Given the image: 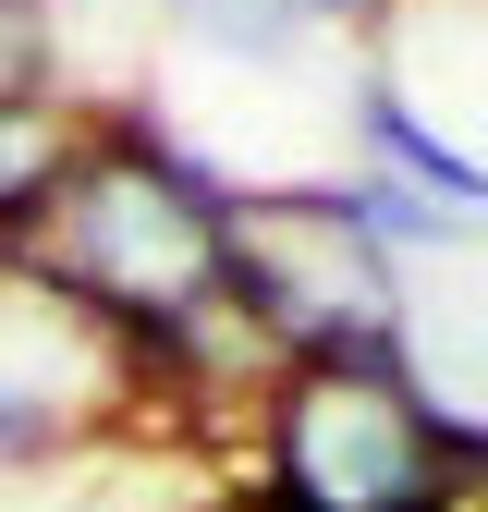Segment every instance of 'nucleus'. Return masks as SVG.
Wrapping results in <instances>:
<instances>
[{"label": "nucleus", "instance_id": "nucleus-5", "mask_svg": "<svg viewBox=\"0 0 488 512\" xmlns=\"http://www.w3.org/2000/svg\"><path fill=\"white\" fill-rule=\"evenodd\" d=\"M354 147H366V171H379V183H403V196L452 208V220H488V159L452 147L391 74H354Z\"/></svg>", "mask_w": 488, "mask_h": 512}, {"label": "nucleus", "instance_id": "nucleus-3", "mask_svg": "<svg viewBox=\"0 0 488 512\" xmlns=\"http://www.w3.org/2000/svg\"><path fill=\"white\" fill-rule=\"evenodd\" d=\"M135 427H171V415L147 391V366L122 354V330L98 305H74L37 256L0 244V476L74 464Z\"/></svg>", "mask_w": 488, "mask_h": 512}, {"label": "nucleus", "instance_id": "nucleus-4", "mask_svg": "<svg viewBox=\"0 0 488 512\" xmlns=\"http://www.w3.org/2000/svg\"><path fill=\"white\" fill-rule=\"evenodd\" d=\"M74 122H86V86L61 74V37L37 0H0V244H25L49 171L74 159Z\"/></svg>", "mask_w": 488, "mask_h": 512}, {"label": "nucleus", "instance_id": "nucleus-2", "mask_svg": "<svg viewBox=\"0 0 488 512\" xmlns=\"http://www.w3.org/2000/svg\"><path fill=\"white\" fill-rule=\"evenodd\" d=\"M232 305L281 366L293 354H415L391 244L342 183H232Z\"/></svg>", "mask_w": 488, "mask_h": 512}, {"label": "nucleus", "instance_id": "nucleus-1", "mask_svg": "<svg viewBox=\"0 0 488 512\" xmlns=\"http://www.w3.org/2000/svg\"><path fill=\"white\" fill-rule=\"evenodd\" d=\"M244 476L293 512H464L488 427L415 378V354H293L244 403Z\"/></svg>", "mask_w": 488, "mask_h": 512}]
</instances>
